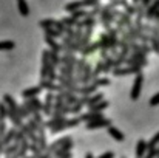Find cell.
I'll return each mask as SVG.
<instances>
[{
	"mask_svg": "<svg viewBox=\"0 0 159 158\" xmlns=\"http://www.w3.org/2000/svg\"><path fill=\"white\" fill-rule=\"evenodd\" d=\"M30 152H31L33 155H37V157H40V155L43 154V151L39 147V144H34V143L30 144Z\"/></svg>",
	"mask_w": 159,
	"mask_h": 158,
	"instance_id": "obj_31",
	"label": "cell"
},
{
	"mask_svg": "<svg viewBox=\"0 0 159 158\" xmlns=\"http://www.w3.org/2000/svg\"><path fill=\"white\" fill-rule=\"evenodd\" d=\"M142 81H144V76L139 73L136 74L134 78V82H133V87H131V98L133 99H138L139 95H141V87H142Z\"/></svg>",
	"mask_w": 159,
	"mask_h": 158,
	"instance_id": "obj_5",
	"label": "cell"
},
{
	"mask_svg": "<svg viewBox=\"0 0 159 158\" xmlns=\"http://www.w3.org/2000/svg\"><path fill=\"white\" fill-rule=\"evenodd\" d=\"M105 116L102 115V113H98V112H88V113H84V115H80L79 116V119H80V122L84 121V122H91V121H98V119H104Z\"/></svg>",
	"mask_w": 159,
	"mask_h": 158,
	"instance_id": "obj_8",
	"label": "cell"
},
{
	"mask_svg": "<svg viewBox=\"0 0 159 158\" xmlns=\"http://www.w3.org/2000/svg\"><path fill=\"white\" fill-rule=\"evenodd\" d=\"M45 41H47V44L50 45V50H51V51H56V53H60V51H62V45H59V44L54 41L53 37H48V36H45Z\"/></svg>",
	"mask_w": 159,
	"mask_h": 158,
	"instance_id": "obj_21",
	"label": "cell"
},
{
	"mask_svg": "<svg viewBox=\"0 0 159 158\" xmlns=\"http://www.w3.org/2000/svg\"><path fill=\"white\" fill-rule=\"evenodd\" d=\"M108 105H110V103L104 99V101H102V103H99V104L90 105V107H88V110H90V112H98V113H102V110H105Z\"/></svg>",
	"mask_w": 159,
	"mask_h": 158,
	"instance_id": "obj_18",
	"label": "cell"
},
{
	"mask_svg": "<svg viewBox=\"0 0 159 158\" xmlns=\"http://www.w3.org/2000/svg\"><path fill=\"white\" fill-rule=\"evenodd\" d=\"M39 85H40L43 90H48V92H53V93H62V92H63V87H62L60 84H54V82L48 81V79L40 81Z\"/></svg>",
	"mask_w": 159,
	"mask_h": 158,
	"instance_id": "obj_4",
	"label": "cell"
},
{
	"mask_svg": "<svg viewBox=\"0 0 159 158\" xmlns=\"http://www.w3.org/2000/svg\"><path fill=\"white\" fill-rule=\"evenodd\" d=\"M16 47V44L12 41H0V51H8L12 50Z\"/></svg>",
	"mask_w": 159,
	"mask_h": 158,
	"instance_id": "obj_26",
	"label": "cell"
},
{
	"mask_svg": "<svg viewBox=\"0 0 159 158\" xmlns=\"http://www.w3.org/2000/svg\"><path fill=\"white\" fill-rule=\"evenodd\" d=\"M87 16H88V12H87V11H84V9H77V11L71 12V17H73L74 20H79L80 17H87Z\"/></svg>",
	"mask_w": 159,
	"mask_h": 158,
	"instance_id": "obj_32",
	"label": "cell"
},
{
	"mask_svg": "<svg viewBox=\"0 0 159 158\" xmlns=\"http://www.w3.org/2000/svg\"><path fill=\"white\" fill-rule=\"evenodd\" d=\"M19 149H20V144H19V143H12V144H9V146L5 149L3 155H5V157H12V155H16V154L19 152Z\"/></svg>",
	"mask_w": 159,
	"mask_h": 158,
	"instance_id": "obj_16",
	"label": "cell"
},
{
	"mask_svg": "<svg viewBox=\"0 0 159 158\" xmlns=\"http://www.w3.org/2000/svg\"><path fill=\"white\" fill-rule=\"evenodd\" d=\"M45 36H48V37H62L63 36V33L62 31H59V30H56V28H47L45 30Z\"/></svg>",
	"mask_w": 159,
	"mask_h": 158,
	"instance_id": "obj_27",
	"label": "cell"
},
{
	"mask_svg": "<svg viewBox=\"0 0 159 158\" xmlns=\"http://www.w3.org/2000/svg\"><path fill=\"white\" fill-rule=\"evenodd\" d=\"M111 126V121L108 118L104 119H98V121H91V122H87V130H96V129H101V127H110Z\"/></svg>",
	"mask_w": 159,
	"mask_h": 158,
	"instance_id": "obj_7",
	"label": "cell"
},
{
	"mask_svg": "<svg viewBox=\"0 0 159 158\" xmlns=\"http://www.w3.org/2000/svg\"><path fill=\"white\" fill-rule=\"evenodd\" d=\"M99 158H114V152H111V151H108L105 154H102Z\"/></svg>",
	"mask_w": 159,
	"mask_h": 158,
	"instance_id": "obj_36",
	"label": "cell"
},
{
	"mask_svg": "<svg viewBox=\"0 0 159 158\" xmlns=\"http://www.w3.org/2000/svg\"><path fill=\"white\" fill-rule=\"evenodd\" d=\"M48 57H50V62L54 64L56 67H59V65H60V56H59V53L48 50Z\"/></svg>",
	"mask_w": 159,
	"mask_h": 158,
	"instance_id": "obj_24",
	"label": "cell"
},
{
	"mask_svg": "<svg viewBox=\"0 0 159 158\" xmlns=\"http://www.w3.org/2000/svg\"><path fill=\"white\" fill-rule=\"evenodd\" d=\"M54 95L53 92H48L47 96H45V101H43V107H42V112L45 116H51L53 115V107H54Z\"/></svg>",
	"mask_w": 159,
	"mask_h": 158,
	"instance_id": "obj_2",
	"label": "cell"
},
{
	"mask_svg": "<svg viewBox=\"0 0 159 158\" xmlns=\"http://www.w3.org/2000/svg\"><path fill=\"white\" fill-rule=\"evenodd\" d=\"M25 158H39L37 155H30V157H25Z\"/></svg>",
	"mask_w": 159,
	"mask_h": 158,
	"instance_id": "obj_40",
	"label": "cell"
},
{
	"mask_svg": "<svg viewBox=\"0 0 159 158\" xmlns=\"http://www.w3.org/2000/svg\"><path fill=\"white\" fill-rule=\"evenodd\" d=\"M71 141V136H63V138H59V140H56L51 146H48V149H47V152L48 154H54L57 149H60L63 144H66V143H70Z\"/></svg>",
	"mask_w": 159,
	"mask_h": 158,
	"instance_id": "obj_9",
	"label": "cell"
},
{
	"mask_svg": "<svg viewBox=\"0 0 159 158\" xmlns=\"http://www.w3.org/2000/svg\"><path fill=\"white\" fill-rule=\"evenodd\" d=\"M73 146H74V143L73 141H70V143H66V144H63L60 149H57L56 152H54L53 155L54 157H59V155H62V154H66V152H70L71 149H73Z\"/></svg>",
	"mask_w": 159,
	"mask_h": 158,
	"instance_id": "obj_23",
	"label": "cell"
},
{
	"mask_svg": "<svg viewBox=\"0 0 159 158\" xmlns=\"http://www.w3.org/2000/svg\"><path fill=\"white\" fill-rule=\"evenodd\" d=\"M25 138H26V136L23 135V132L17 129V132H16V136H14V141H12V143H19V144H20V143H22Z\"/></svg>",
	"mask_w": 159,
	"mask_h": 158,
	"instance_id": "obj_35",
	"label": "cell"
},
{
	"mask_svg": "<svg viewBox=\"0 0 159 158\" xmlns=\"http://www.w3.org/2000/svg\"><path fill=\"white\" fill-rule=\"evenodd\" d=\"M139 73H141V67H120L113 70L114 76H128V74H139Z\"/></svg>",
	"mask_w": 159,
	"mask_h": 158,
	"instance_id": "obj_3",
	"label": "cell"
},
{
	"mask_svg": "<svg viewBox=\"0 0 159 158\" xmlns=\"http://www.w3.org/2000/svg\"><path fill=\"white\" fill-rule=\"evenodd\" d=\"M59 71H60L62 76H76V67H65V65H60Z\"/></svg>",
	"mask_w": 159,
	"mask_h": 158,
	"instance_id": "obj_22",
	"label": "cell"
},
{
	"mask_svg": "<svg viewBox=\"0 0 159 158\" xmlns=\"http://www.w3.org/2000/svg\"><path fill=\"white\" fill-rule=\"evenodd\" d=\"M42 92H43V89H42L40 85H34V87L25 89V90L22 92V96H23V99H31V98H37Z\"/></svg>",
	"mask_w": 159,
	"mask_h": 158,
	"instance_id": "obj_6",
	"label": "cell"
},
{
	"mask_svg": "<svg viewBox=\"0 0 159 158\" xmlns=\"http://www.w3.org/2000/svg\"><path fill=\"white\" fill-rule=\"evenodd\" d=\"M66 119H68L66 116H53L51 119H48V121L45 122V127H47V129H53V127H56V126L63 124Z\"/></svg>",
	"mask_w": 159,
	"mask_h": 158,
	"instance_id": "obj_13",
	"label": "cell"
},
{
	"mask_svg": "<svg viewBox=\"0 0 159 158\" xmlns=\"http://www.w3.org/2000/svg\"><path fill=\"white\" fill-rule=\"evenodd\" d=\"M99 48H101V47H99V42H94V44H90L88 47H85L80 53H82V56H84V57H87L88 54H93L94 51H98Z\"/></svg>",
	"mask_w": 159,
	"mask_h": 158,
	"instance_id": "obj_17",
	"label": "cell"
},
{
	"mask_svg": "<svg viewBox=\"0 0 159 158\" xmlns=\"http://www.w3.org/2000/svg\"><path fill=\"white\" fill-rule=\"evenodd\" d=\"M107 132H108V135H110L113 140H116V141H124V140H125L124 133H122L117 127H114V126H110Z\"/></svg>",
	"mask_w": 159,
	"mask_h": 158,
	"instance_id": "obj_14",
	"label": "cell"
},
{
	"mask_svg": "<svg viewBox=\"0 0 159 158\" xmlns=\"http://www.w3.org/2000/svg\"><path fill=\"white\" fill-rule=\"evenodd\" d=\"M158 103H159V95H158V96H155V98L150 101V104H152V105H156Z\"/></svg>",
	"mask_w": 159,
	"mask_h": 158,
	"instance_id": "obj_37",
	"label": "cell"
},
{
	"mask_svg": "<svg viewBox=\"0 0 159 158\" xmlns=\"http://www.w3.org/2000/svg\"><path fill=\"white\" fill-rule=\"evenodd\" d=\"M104 71H105V62H104V60H99V62L96 64L94 70H93V81H94L96 78H99V74L104 73Z\"/></svg>",
	"mask_w": 159,
	"mask_h": 158,
	"instance_id": "obj_19",
	"label": "cell"
},
{
	"mask_svg": "<svg viewBox=\"0 0 159 158\" xmlns=\"http://www.w3.org/2000/svg\"><path fill=\"white\" fill-rule=\"evenodd\" d=\"M16 132H17V129H16V127H11V129H8V130H6V133H5V136H3V140H2V143H3V146H5V147H8L9 144H12L14 136H16Z\"/></svg>",
	"mask_w": 159,
	"mask_h": 158,
	"instance_id": "obj_12",
	"label": "cell"
},
{
	"mask_svg": "<svg viewBox=\"0 0 159 158\" xmlns=\"http://www.w3.org/2000/svg\"><path fill=\"white\" fill-rule=\"evenodd\" d=\"M85 158H94V155H93V154H90V152H88V154H85Z\"/></svg>",
	"mask_w": 159,
	"mask_h": 158,
	"instance_id": "obj_39",
	"label": "cell"
},
{
	"mask_svg": "<svg viewBox=\"0 0 159 158\" xmlns=\"http://www.w3.org/2000/svg\"><path fill=\"white\" fill-rule=\"evenodd\" d=\"M0 118L2 119H6L8 118V107H6V104L3 101L0 103Z\"/></svg>",
	"mask_w": 159,
	"mask_h": 158,
	"instance_id": "obj_34",
	"label": "cell"
},
{
	"mask_svg": "<svg viewBox=\"0 0 159 158\" xmlns=\"http://www.w3.org/2000/svg\"><path fill=\"white\" fill-rule=\"evenodd\" d=\"M28 151H30V140H28V138H25V140L20 143V149H19V152H17L14 157L16 158H25Z\"/></svg>",
	"mask_w": 159,
	"mask_h": 158,
	"instance_id": "obj_15",
	"label": "cell"
},
{
	"mask_svg": "<svg viewBox=\"0 0 159 158\" xmlns=\"http://www.w3.org/2000/svg\"><path fill=\"white\" fill-rule=\"evenodd\" d=\"M158 141H159V135H156V136H155V140H153V141L150 143V147H153V146H155V144H156Z\"/></svg>",
	"mask_w": 159,
	"mask_h": 158,
	"instance_id": "obj_38",
	"label": "cell"
},
{
	"mask_svg": "<svg viewBox=\"0 0 159 158\" xmlns=\"http://www.w3.org/2000/svg\"><path fill=\"white\" fill-rule=\"evenodd\" d=\"M144 152H145V141H138V146H136V158H142L144 157Z\"/></svg>",
	"mask_w": 159,
	"mask_h": 158,
	"instance_id": "obj_28",
	"label": "cell"
},
{
	"mask_svg": "<svg viewBox=\"0 0 159 158\" xmlns=\"http://www.w3.org/2000/svg\"><path fill=\"white\" fill-rule=\"evenodd\" d=\"M26 124H28V126H30V127H31V129H33L36 133H39V132H40V126H39V124H37V122H36L33 118H28V122H26Z\"/></svg>",
	"mask_w": 159,
	"mask_h": 158,
	"instance_id": "obj_33",
	"label": "cell"
},
{
	"mask_svg": "<svg viewBox=\"0 0 159 158\" xmlns=\"http://www.w3.org/2000/svg\"><path fill=\"white\" fill-rule=\"evenodd\" d=\"M56 22H57V20H54V19H45V20H42L39 25H40L43 30H47V28H53V26H56Z\"/></svg>",
	"mask_w": 159,
	"mask_h": 158,
	"instance_id": "obj_30",
	"label": "cell"
},
{
	"mask_svg": "<svg viewBox=\"0 0 159 158\" xmlns=\"http://www.w3.org/2000/svg\"><path fill=\"white\" fill-rule=\"evenodd\" d=\"M8 119L12 122V127H16V129H20L25 122H23V119L14 112V110H9L8 108Z\"/></svg>",
	"mask_w": 159,
	"mask_h": 158,
	"instance_id": "obj_10",
	"label": "cell"
},
{
	"mask_svg": "<svg viewBox=\"0 0 159 158\" xmlns=\"http://www.w3.org/2000/svg\"><path fill=\"white\" fill-rule=\"evenodd\" d=\"M19 12H20L23 17H26V16L30 14V8H28V3H26L25 0H20V2H19Z\"/></svg>",
	"mask_w": 159,
	"mask_h": 158,
	"instance_id": "obj_25",
	"label": "cell"
},
{
	"mask_svg": "<svg viewBox=\"0 0 159 158\" xmlns=\"http://www.w3.org/2000/svg\"><path fill=\"white\" fill-rule=\"evenodd\" d=\"M110 82H111V81H110L108 78H96L91 84H94L96 87H105V85H110Z\"/></svg>",
	"mask_w": 159,
	"mask_h": 158,
	"instance_id": "obj_29",
	"label": "cell"
},
{
	"mask_svg": "<svg viewBox=\"0 0 159 158\" xmlns=\"http://www.w3.org/2000/svg\"><path fill=\"white\" fill-rule=\"evenodd\" d=\"M96 90H98V87L94 84H88V85H80L77 93L82 95V96H91V95L96 93Z\"/></svg>",
	"mask_w": 159,
	"mask_h": 158,
	"instance_id": "obj_11",
	"label": "cell"
},
{
	"mask_svg": "<svg viewBox=\"0 0 159 158\" xmlns=\"http://www.w3.org/2000/svg\"><path fill=\"white\" fill-rule=\"evenodd\" d=\"M23 107H26V108H28V112H30V113H31V116H33V113H36V112H40V110H42L43 103H42L39 98H31V99H25V101H23Z\"/></svg>",
	"mask_w": 159,
	"mask_h": 158,
	"instance_id": "obj_1",
	"label": "cell"
},
{
	"mask_svg": "<svg viewBox=\"0 0 159 158\" xmlns=\"http://www.w3.org/2000/svg\"><path fill=\"white\" fill-rule=\"evenodd\" d=\"M19 2H20V0H19Z\"/></svg>",
	"mask_w": 159,
	"mask_h": 158,
	"instance_id": "obj_41",
	"label": "cell"
},
{
	"mask_svg": "<svg viewBox=\"0 0 159 158\" xmlns=\"http://www.w3.org/2000/svg\"><path fill=\"white\" fill-rule=\"evenodd\" d=\"M104 101V93H94V95H91V96H88V107L90 105H94V104H99V103H102Z\"/></svg>",
	"mask_w": 159,
	"mask_h": 158,
	"instance_id": "obj_20",
	"label": "cell"
}]
</instances>
